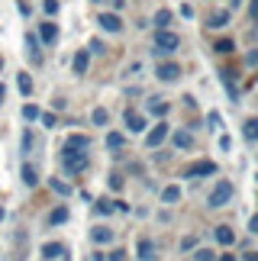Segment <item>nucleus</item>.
Instances as JSON below:
<instances>
[{
  "label": "nucleus",
  "mask_w": 258,
  "mask_h": 261,
  "mask_svg": "<svg viewBox=\"0 0 258 261\" xmlns=\"http://www.w3.org/2000/svg\"><path fill=\"white\" fill-rule=\"evenodd\" d=\"M23 184H26V187H36V184H39V171H36V165H23Z\"/></svg>",
  "instance_id": "obj_18"
},
{
  "label": "nucleus",
  "mask_w": 258,
  "mask_h": 261,
  "mask_svg": "<svg viewBox=\"0 0 258 261\" xmlns=\"http://www.w3.org/2000/svg\"><path fill=\"white\" fill-rule=\"evenodd\" d=\"M23 119H29V123H33V119H39V107H36V103H26V107H23Z\"/></svg>",
  "instance_id": "obj_30"
},
{
  "label": "nucleus",
  "mask_w": 258,
  "mask_h": 261,
  "mask_svg": "<svg viewBox=\"0 0 258 261\" xmlns=\"http://www.w3.org/2000/svg\"><path fill=\"white\" fill-rule=\"evenodd\" d=\"M242 136L249 139V142H255V139H258V119H245V129H242Z\"/></svg>",
  "instance_id": "obj_23"
},
{
  "label": "nucleus",
  "mask_w": 258,
  "mask_h": 261,
  "mask_svg": "<svg viewBox=\"0 0 258 261\" xmlns=\"http://www.w3.org/2000/svg\"><path fill=\"white\" fill-rule=\"evenodd\" d=\"M0 223H4V210H0Z\"/></svg>",
  "instance_id": "obj_47"
},
{
  "label": "nucleus",
  "mask_w": 258,
  "mask_h": 261,
  "mask_svg": "<svg viewBox=\"0 0 258 261\" xmlns=\"http://www.w3.org/2000/svg\"><path fill=\"white\" fill-rule=\"evenodd\" d=\"M226 23H229V10H216V13L210 16V26L213 29H223Z\"/></svg>",
  "instance_id": "obj_19"
},
{
  "label": "nucleus",
  "mask_w": 258,
  "mask_h": 261,
  "mask_svg": "<svg viewBox=\"0 0 258 261\" xmlns=\"http://www.w3.org/2000/svg\"><path fill=\"white\" fill-rule=\"evenodd\" d=\"M252 16L258 19V0H252Z\"/></svg>",
  "instance_id": "obj_42"
},
{
  "label": "nucleus",
  "mask_w": 258,
  "mask_h": 261,
  "mask_svg": "<svg viewBox=\"0 0 258 261\" xmlns=\"http://www.w3.org/2000/svg\"><path fill=\"white\" fill-rule=\"evenodd\" d=\"M239 4H242V0H233V10H236V7H239Z\"/></svg>",
  "instance_id": "obj_46"
},
{
  "label": "nucleus",
  "mask_w": 258,
  "mask_h": 261,
  "mask_svg": "<svg viewBox=\"0 0 258 261\" xmlns=\"http://www.w3.org/2000/svg\"><path fill=\"white\" fill-rule=\"evenodd\" d=\"M126 145V136L123 133H110V136H107V148H113V152H116V148H123Z\"/></svg>",
  "instance_id": "obj_24"
},
{
  "label": "nucleus",
  "mask_w": 258,
  "mask_h": 261,
  "mask_svg": "<svg viewBox=\"0 0 258 261\" xmlns=\"http://www.w3.org/2000/svg\"><path fill=\"white\" fill-rule=\"evenodd\" d=\"M165 139H168V126H165V123H158L152 133L145 136V145H148V148H158V145L165 142Z\"/></svg>",
  "instance_id": "obj_6"
},
{
  "label": "nucleus",
  "mask_w": 258,
  "mask_h": 261,
  "mask_svg": "<svg viewBox=\"0 0 258 261\" xmlns=\"http://www.w3.org/2000/svg\"><path fill=\"white\" fill-rule=\"evenodd\" d=\"M91 119H94V126H107V123H110V113H107L104 107H97L94 113H91Z\"/></svg>",
  "instance_id": "obj_25"
},
{
  "label": "nucleus",
  "mask_w": 258,
  "mask_h": 261,
  "mask_svg": "<svg viewBox=\"0 0 258 261\" xmlns=\"http://www.w3.org/2000/svg\"><path fill=\"white\" fill-rule=\"evenodd\" d=\"M181 16L191 19V16H194V7H191V4H184V7H181Z\"/></svg>",
  "instance_id": "obj_39"
},
{
  "label": "nucleus",
  "mask_w": 258,
  "mask_h": 261,
  "mask_svg": "<svg viewBox=\"0 0 258 261\" xmlns=\"http://www.w3.org/2000/svg\"><path fill=\"white\" fill-rule=\"evenodd\" d=\"M207 174H216V165L213 162H194V165H187L184 168V177H207Z\"/></svg>",
  "instance_id": "obj_4"
},
{
  "label": "nucleus",
  "mask_w": 258,
  "mask_h": 261,
  "mask_svg": "<svg viewBox=\"0 0 258 261\" xmlns=\"http://www.w3.org/2000/svg\"><path fill=\"white\" fill-rule=\"evenodd\" d=\"M97 23H100V29H107V33H120V29H123L120 13H100V16H97Z\"/></svg>",
  "instance_id": "obj_5"
},
{
  "label": "nucleus",
  "mask_w": 258,
  "mask_h": 261,
  "mask_svg": "<svg viewBox=\"0 0 258 261\" xmlns=\"http://www.w3.org/2000/svg\"><path fill=\"white\" fill-rule=\"evenodd\" d=\"M162 200H165V203H177V200H181V187H165L162 190Z\"/></svg>",
  "instance_id": "obj_22"
},
{
  "label": "nucleus",
  "mask_w": 258,
  "mask_h": 261,
  "mask_svg": "<svg viewBox=\"0 0 258 261\" xmlns=\"http://www.w3.org/2000/svg\"><path fill=\"white\" fill-rule=\"evenodd\" d=\"M171 142H174V148H194V136L187 133V129H177L171 136Z\"/></svg>",
  "instance_id": "obj_13"
},
{
  "label": "nucleus",
  "mask_w": 258,
  "mask_h": 261,
  "mask_svg": "<svg viewBox=\"0 0 258 261\" xmlns=\"http://www.w3.org/2000/svg\"><path fill=\"white\" fill-rule=\"evenodd\" d=\"M233 48H236V45L229 42V39H220V42H216V52H223V55H226V52H233Z\"/></svg>",
  "instance_id": "obj_34"
},
{
  "label": "nucleus",
  "mask_w": 258,
  "mask_h": 261,
  "mask_svg": "<svg viewBox=\"0 0 258 261\" xmlns=\"http://www.w3.org/2000/svg\"><path fill=\"white\" fill-rule=\"evenodd\" d=\"M65 171L68 174L87 171V152H65Z\"/></svg>",
  "instance_id": "obj_3"
},
{
  "label": "nucleus",
  "mask_w": 258,
  "mask_h": 261,
  "mask_svg": "<svg viewBox=\"0 0 258 261\" xmlns=\"http://www.w3.org/2000/svg\"><path fill=\"white\" fill-rule=\"evenodd\" d=\"M168 23H171V10H158V13H155V26L168 29Z\"/></svg>",
  "instance_id": "obj_26"
},
{
  "label": "nucleus",
  "mask_w": 258,
  "mask_h": 261,
  "mask_svg": "<svg viewBox=\"0 0 258 261\" xmlns=\"http://www.w3.org/2000/svg\"><path fill=\"white\" fill-rule=\"evenodd\" d=\"M155 74L162 77V81H174V77L181 74V65H174V62H162V65L155 68Z\"/></svg>",
  "instance_id": "obj_8"
},
{
  "label": "nucleus",
  "mask_w": 258,
  "mask_h": 261,
  "mask_svg": "<svg viewBox=\"0 0 258 261\" xmlns=\"http://www.w3.org/2000/svg\"><path fill=\"white\" fill-rule=\"evenodd\" d=\"M65 255H68V248H65L62 242H45V245H42V258H48V261L65 258Z\"/></svg>",
  "instance_id": "obj_9"
},
{
  "label": "nucleus",
  "mask_w": 258,
  "mask_h": 261,
  "mask_svg": "<svg viewBox=\"0 0 258 261\" xmlns=\"http://www.w3.org/2000/svg\"><path fill=\"white\" fill-rule=\"evenodd\" d=\"M45 13H48V16L58 13V0H45Z\"/></svg>",
  "instance_id": "obj_36"
},
{
  "label": "nucleus",
  "mask_w": 258,
  "mask_h": 261,
  "mask_svg": "<svg viewBox=\"0 0 258 261\" xmlns=\"http://www.w3.org/2000/svg\"><path fill=\"white\" fill-rule=\"evenodd\" d=\"M123 255H126V252H113V255H110V261H126Z\"/></svg>",
  "instance_id": "obj_41"
},
{
  "label": "nucleus",
  "mask_w": 258,
  "mask_h": 261,
  "mask_svg": "<svg viewBox=\"0 0 258 261\" xmlns=\"http://www.w3.org/2000/svg\"><path fill=\"white\" fill-rule=\"evenodd\" d=\"M194 261H216V255L210 252V248H197V255H194Z\"/></svg>",
  "instance_id": "obj_32"
},
{
  "label": "nucleus",
  "mask_w": 258,
  "mask_h": 261,
  "mask_svg": "<svg viewBox=\"0 0 258 261\" xmlns=\"http://www.w3.org/2000/svg\"><path fill=\"white\" fill-rule=\"evenodd\" d=\"M0 71H4V58H0Z\"/></svg>",
  "instance_id": "obj_48"
},
{
  "label": "nucleus",
  "mask_w": 258,
  "mask_h": 261,
  "mask_svg": "<svg viewBox=\"0 0 258 261\" xmlns=\"http://www.w3.org/2000/svg\"><path fill=\"white\" fill-rule=\"evenodd\" d=\"M26 48H29V58H33V65L42 62V52H39V36L29 33V36H26Z\"/></svg>",
  "instance_id": "obj_15"
},
{
  "label": "nucleus",
  "mask_w": 258,
  "mask_h": 261,
  "mask_svg": "<svg viewBox=\"0 0 258 261\" xmlns=\"http://www.w3.org/2000/svg\"><path fill=\"white\" fill-rule=\"evenodd\" d=\"M87 65H91V52H87V48H81V52L74 55V62H71L74 74H87Z\"/></svg>",
  "instance_id": "obj_12"
},
{
  "label": "nucleus",
  "mask_w": 258,
  "mask_h": 261,
  "mask_svg": "<svg viewBox=\"0 0 258 261\" xmlns=\"http://www.w3.org/2000/svg\"><path fill=\"white\" fill-rule=\"evenodd\" d=\"M148 113H155V116H165L168 113V103L162 97H155V100H148Z\"/></svg>",
  "instance_id": "obj_21"
},
{
  "label": "nucleus",
  "mask_w": 258,
  "mask_h": 261,
  "mask_svg": "<svg viewBox=\"0 0 258 261\" xmlns=\"http://www.w3.org/2000/svg\"><path fill=\"white\" fill-rule=\"evenodd\" d=\"M65 219H68V206H55L52 213H48V223H52V226H62Z\"/></svg>",
  "instance_id": "obj_20"
},
{
  "label": "nucleus",
  "mask_w": 258,
  "mask_h": 261,
  "mask_svg": "<svg viewBox=\"0 0 258 261\" xmlns=\"http://www.w3.org/2000/svg\"><path fill=\"white\" fill-rule=\"evenodd\" d=\"M16 84H19V90H23L26 97L33 94V77H29V74H16Z\"/></svg>",
  "instance_id": "obj_27"
},
{
  "label": "nucleus",
  "mask_w": 258,
  "mask_h": 261,
  "mask_svg": "<svg viewBox=\"0 0 258 261\" xmlns=\"http://www.w3.org/2000/svg\"><path fill=\"white\" fill-rule=\"evenodd\" d=\"M223 84H226V90H229V97L236 100V94H239V90H236V81L229 77V71H223Z\"/></svg>",
  "instance_id": "obj_31"
},
{
  "label": "nucleus",
  "mask_w": 258,
  "mask_h": 261,
  "mask_svg": "<svg viewBox=\"0 0 258 261\" xmlns=\"http://www.w3.org/2000/svg\"><path fill=\"white\" fill-rule=\"evenodd\" d=\"M110 187H113V190H120V187H123V177H120V174H113V177H110Z\"/></svg>",
  "instance_id": "obj_38"
},
{
  "label": "nucleus",
  "mask_w": 258,
  "mask_h": 261,
  "mask_svg": "<svg viewBox=\"0 0 258 261\" xmlns=\"http://www.w3.org/2000/svg\"><path fill=\"white\" fill-rule=\"evenodd\" d=\"M91 148V139L87 136H68L65 139V152H87Z\"/></svg>",
  "instance_id": "obj_7"
},
{
  "label": "nucleus",
  "mask_w": 258,
  "mask_h": 261,
  "mask_svg": "<svg viewBox=\"0 0 258 261\" xmlns=\"http://www.w3.org/2000/svg\"><path fill=\"white\" fill-rule=\"evenodd\" d=\"M94 210H97L100 216H110L116 206H113V200H97V206H94Z\"/></svg>",
  "instance_id": "obj_28"
},
{
  "label": "nucleus",
  "mask_w": 258,
  "mask_h": 261,
  "mask_svg": "<svg viewBox=\"0 0 258 261\" xmlns=\"http://www.w3.org/2000/svg\"><path fill=\"white\" fill-rule=\"evenodd\" d=\"M39 119H42V126H45V129H55V126H58L55 113H39Z\"/></svg>",
  "instance_id": "obj_33"
},
{
  "label": "nucleus",
  "mask_w": 258,
  "mask_h": 261,
  "mask_svg": "<svg viewBox=\"0 0 258 261\" xmlns=\"http://www.w3.org/2000/svg\"><path fill=\"white\" fill-rule=\"evenodd\" d=\"M126 126H129V133H142V129H145V116L136 113V110H126Z\"/></svg>",
  "instance_id": "obj_11"
},
{
  "label": "nucleus",
  "mask_w": 258,
  "mask_h": 261,
  "mask_svg": "<svg viewBox=\"0 0 258 261\" xmlns=\"http://www.w3.org/2000/svg\"><path fill=\"white\" fill-rule=\"evenodd\" d=\"M104 42H100V39H94V42H91V48H87V52H97V55H104Z\"/></svg>",
  "instance_id": "obj_35"
},
{
  "label": "nucleus",
  "mask_w": 258,
  "mask_h": 261,
  "mask_svg": "<svg viewBox=\"0 0 258 261\" xmlns=\"http://www.w3.org/2000/svg\"><path fill=\"white\" fill-rule=\"evenodd\" d=\"M4 97H7V87H4V84H0V103H4Z\"/></svg>",
  "instance_id": "obj_43"
},
{
  "label": "nucleus",
  "mask_w": 258,
  "mask_h": 261,
  "mask_svg": "<svg viewBox=\"0 0 258 261\" xmlns=\"http://www.w3.org/2000/svg\"><path fill=\"white\" fill-rule=\"evenodd\" d=\"M249 229H252V232L258 236V216H252V223H249Z\"/></svg>",
  "instance_id": "obj_40"
},
{
  "label": "nucleus",
  "mask_w": 258,
  "mask_h": 261,
  "mask_svg": "<svg viewBox=\"0 0 258 261\" xmlns=\"http://www.w3.org/2000/svg\"><path fill=\"white\" fill-rule=\"evenodd\" d=\"M39 39H42L45 45H55L58 42V26L55 23H42L39 26Z\"/></svg>",
  "instance_id": "obj_10"
},
{
  "label": "nucleus",
  "mask_w": 258,
  "mask_h": 261,
  "mask_svg": "<svg viewBox=\"0 0 258 261\" xmlns=\"http://www.w3.org/2000/svg\"><path fill=\"white\" fill-rule=\"evenodd\" d=\"M139 258H142V261H155V245H152V239H139Z\"/></svg>",
  "instance_id": "obj_16"
},
{
  "label": "nucleus",
  "mask_w": 258,
  "mask_h": 261,
  "mask_svg": "<svg viewBox=\"0 0 258 261\" xmlns=\"http://www.w3.org/2000/svg\"><path fill=\"white\" fill-rule=\"evenodd\" d=\"M33 148V133H23V152H29Z\"/></svg>",
  "instance_id": "obj_37"
},
{
  "label": "nucleus",
  "mask_w": 258,
  "mask_h": 261,
  "mask_svg": "<svg viewBox=\"0 0 258 261\" xmlns=\"http://www.w3.org/2000/svg\"><path fill=\"white\" fill-rule=\"evenodd\" d=\"M216 242H220V245H233V242H236L233 229H229V226H216Z\"/></svg>",
  "instance_id": "obj_17"
},
{
  "label": "nucleus",
  "mask_w": 258,
  "mask_h": 261,
  "mask_svg": "<svg viewBox=\"0 0 258 261\" xmlns=\"http://www.w3.org/2000/svg\"><path fill=\"white\" fill-rule=\"evenodd\" d=\"M177 45H181V39L174 33H168V29H158L155 33V55H171Z\"/></svg>",
  "instance_id": "obj_1"
},
{
  "label": "nucleus",
  "mask_w": 258,
  "mask_h": 261,
  "mask_svg": "<svg viewBox=\"0 0 258 261\" xmlns=\"http://www.w3.org/2000/svg\"><path fill=\"white\" fill-rule=\"evenodd\" d=\"M229 200H233V184H229V180H220V184L210 190L207 203H210V206H226Z\"/></svg>",
  "instance_id": "obj_2"
},
{
  "label": "nucleus",
  "mask_w": 258,
  "mask_h": 261,
  "mask_svg": "<svg viewBox=\"0 0 258 261\" xmlns=\"http://www.w3.org/2000/svg\"><path fill=\"white\" fill-rule=\"evenodd\" d=\"M220 261H236V255H223V258H220Z\"/></svg>",
  "instance_id": "obj_45"
},
{
  "label": "nucleus",
  "mask_w": 258,
  "mask_h": 261,
  "mask_svg": "<svg viewBox=\"0 0 258 261\" xmlns=\"http://www.w3.org/2000/svg\"><path fill=\"white\" fill-rule=\"evenodd\" d=\"M91 239H94L97 245H110V242H113V229H107V226H97L94 232H91Z\"/></svg>",
  "instance_id": "obj_14"
},
{
  "label": "nucleus",
  "mask_w": 258,
  "mask_h": 261,
  "mask_svg": "<svg viewBox=\"0 0 258 261\" xmlns=\"http://www.w3.org/2000/svg\"><path fill=\"white\" fill-rule=\"evenodd\" d=\"M52 190H55L58 197H68V194H71V187H68L65 180H58V177H52Z\"/></svg>",
  "instance_id": "obj_29"
},
{
  "label": "nucleus",
  "mask_w": 258,
  "mask_h": 261,
  "mask_svg": "<svg viewBox=\"0 0 258 261\" xmlns=\"http://www.w3.org/2000/svg\"><path fill=\"white\" fill-rule=\"evenodd\" d=\"M245 261H258V255H255V252H249V255H245Z\"/></svg>",
  "instance_id": "obj_44"
}]
</instances>
